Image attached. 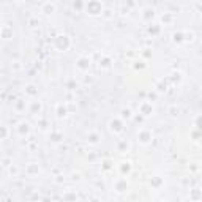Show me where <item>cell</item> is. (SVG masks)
<instances>
[]
</instances>
